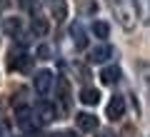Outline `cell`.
I'll return each mask as SVG.
<instances>
[{"label":"cell","mask_w":150,"mask_h":137,"mask_svg":"<svg viewBox=\"0 0 150 137\" xmlns=\"http://www.w3.org/2000/svg\"><path fill=\"white\" fill-rule=\"evenodd\" d=\"M110 55H112V48L110 45H98V48H93L90 53H88V60L90 63H105V60H110Z\"/></svg>","instance_id":"ba28073f"},{"label":"cell","mask_w":150,"mask_h":137,"mask_svg":"<svg viewBox=\"0 0 150 137\" xmlns=\"http://www.w3.org/2000/svg\"><path fill=\"white\" fill-rule=\"evenodd\" d=\"M35 117H38V122H40V125H48V122H53L55 117H58V110H55L53 102L40 100V102L35 105Z\"/></svg>","instance_id":"7a4b0ae2"},{"label":"cell","mask_w":150,"mask_h":137,"mask_svg":"<svg viewBox=\"0 0 150 137\" xmlns=\"http://www.w3.org/2000/svg\"><path fill=\"white\" fill-rule=\"evenodd\" d=\"M50 137H75V132H55V135H50Z\"/></svg>","instance_id":"ac0fdd59"},{"label":"cell","mask_w":150,"mask_h":137,"mask_svg":"<svg viewBox=\"0 0 150 137\" xmlns=\"http://www.w3.org/2000/svg\"><path fill=\"white\" fill-rule=\"evenodd\" d=\"M33 85H35V90L40 92V95H48L50 90H53V72H50V70H40V72H35Z\"/></svg>","instance_id":"3957f363"},{"label":"cell","mask_w":150,"mask_h":137,"mask_svg":"<svg viewBox=\"0 0 150 137\" xmlns=\"http://www.w3.org/2000/svg\"><path fill=\"white\" fill-rule=\"evenodd\" d=\"M10 67L13 70H30V58H28L25 53H13V58H10Z\"/></svg>","instance_id":"7c38bea8"},{"label":"cell","mask_w":150,"mask_h":137,"mask_svg":"<svg viewBox=\"0 0 150 137\" xmlns=\"http://www.w3.org/2000/svg\"><path fill=\"white\" fill-rule=\"evenodd\" d=\"M80 102H83V105H98V102H100V92H98L95 87L80 90Z\"/></svg>","instance_id":"8fae6325"},{"label":"cell","mask_w":150,"mask_h":137,"mask_svg":"<svg viewBox=\"0 0 150 137\" xmlns=\"http://www.w3.org/2000/svg\"><path fill=\"white\" fill-rule=\"evenodd\" d=\"M38 58H40V60H48L50 58V48H48V45H40V48H38Z\"/></svg>","instance_id":"2e32d148"},{"label":"cell","mask_w":150,"mask_h":137,"mask_svg":"<svg viewBox=\"0 0 150 137\" xmlns=\"http://www.w3.org/2000/svg\"><path fill=\"white\" fill-rule=\"evenodd\" d=\"M70 37H73V45L78 50L88 48V35H85V27H83L80 22H73V25H70Z\"/></svg>","instance_id":"52a82bcc"},{"label":"cell","mask_w":150,"mask_h":137,"mask_svg":"<svg viewBox=\"0 0 150 137\" xmlns=\"http://www.w3.org/2000/svg\"><path fill=\"white\" fill-rule=\"evenodd\" d=\"M108 3H110V10L118 18L120 25L125 30H133L138 22V3L135 0H108Z\"/></svg>","instance_id":"6da1fadb"},{"label":"cell","mask_w":150,"mask_h":137,"mask_svg":"<svg viewBox=\"0 0 150 137\" xmlns=\"http://www.w3.org/2000/svg\"><path fill=\"white\" fill-rule=\"evenodd\" d=\"M3 135H5V130H3V125H0V137H3Z\"/></svg>","instance_id":"d6986e66"},{"label":"cell","mask_w":150,"mask_h":137,"mask_svg":"<svg viewBox=\"0 0 150 137\" xmlns=\"http://www.w3.org/2000/svg\"><path fill=\"white\" fill-rule=\"evenodd\" d=\"M3 30H5L10 37L20 35V30H23V22H20V18H8V20L3 22Z\"/></svg>","instance_id":"4fadbf2b"},{"label":"cell","mask_w":150,"mask_h":137,"mask_svg":"<svg viewBox=\"0 0 150 137\" xmlns=\"http://www.w3.org/2000/svg\"><path fill=\"white\" fill-rule=\"evenodd\" d=\"M50 13H53V18L58 22H63L68 18V3L65 0H50Z\"/></svg>","instance_id":"30bf717a"},{"label":"cell","mask_w":150,"mask_h":137,"mask_svg":"<svg viewBox=\"0 0 150 137\" xmlns=\"http://www.w3.org/2000/svg\"><path fill=\"white\" fill-rule=\"evenodd\" d=\"M48 22L43 20V18H35V20H33V32H35V35H40V37H45L48 35Z\"/></svg>","instance_id":"9a60e30c"},{"label":"cell","mask_w":150,"mask_h":137,"mask_svg":"<svg viewBox=\"0 0 150 137\" xmlns=\"http://www.w3.org/2000/svg\"><path fill=\"white\" fill-rule=\"evenodd\" d=\"M18 125L23 127V130H35L40 122H38V117H35V112L33 110H28V107H18Z\"/></svg>","instance_id":"5b68a950"},{"label":"cell","mask_w":150,"mask_h":137,"mask_svg":"<svg viewBox=\"0 0 150 137\" xmlns=\"http://www.w3.org/2000/svg\"><path fill=\"white\" fill-rule=\"evenodd\" d=\"M98 137H118V135L110 132V130H100V132H98Z\"/></svg>","instance_id":"e0dca14e"},{"label":"cell","mask_w":150,"mask_h":137,"mask_svg":"<svg viewBox=\"0 0 150 137\" xmlns=\"http://www.w3.org/2000/svg\"><path fill=\"white\" fill-rule=\"evenodd\" d=\"M120 80V67L118 65H108V67L100 70V82L103 85H115Z\"/></svg>","instance_id":"9c48e42d"},{"label":"cell","mask_w":150,"mask_h":137,"mask_svg":"<svg viewBox=\"0 0 150 137\" xmlns=\"http://www.w3.org/2000/svg\"><path fill=\"white\" fill-rule=\"evenodd\" d=\"M75 125L83 132H95L98 130V117L90 115V112H80V115H75Z\"/></svg>","instance_id":"8992f818"},{"label":"cell","mask_w":150,"mask_h":137,"mask_svg":"<svg viewBox=\"0 0 150 137\" xmlns=\"http://www.w3.org/2000/svg\"><path fill=\"white\" fill-rule=\"evenodd\" d=\"M105 115H108V120H120L125 115V100L120 95H112L108 107H105Z\"/></svg>","instance_id":"277c9868"},{"label":"cell","mask_w":150,"mask_h":137,"mask_svg":"<svg viewBox=\"0 0 150 137\" xmlns=\"http://www.w3.org/2000/svg\"><path fill=\"white\" fill-rule=\"evenodd\" d=\"M93 35L100 37V40H105V37L110 35V25L103 22V20H95V22H93Z\"/></svg>","instance_id":"5bb4252c"}]
</instances>
